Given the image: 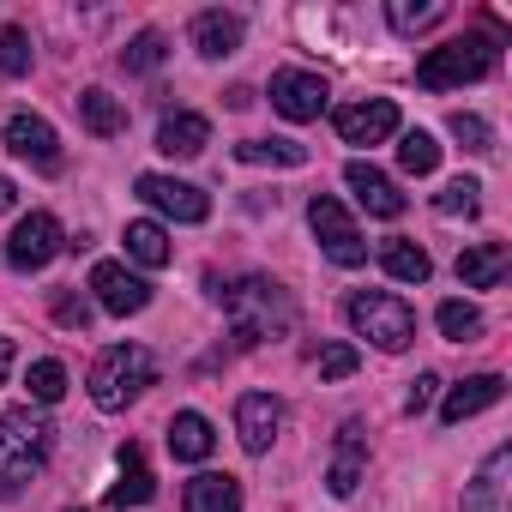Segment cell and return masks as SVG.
<instances>
[{
  "instance_id": "f35d334b",
  "label": "cell",
  "mask_w": 512,
  "mask_h": 512,
  "mask_svg": "<svg viewBox=\"0 0 512 512\" xmlns=\"http://www.w3.org/2000/svg\"><path fill=\"white\" fill-rule=\"evenodd\" d=\"M13 362H19V350H13V338H0V386H7V374H13Z\"/></svg>"
},
{
  "instance_id": "7402d4cb",
  "label": "cell",
  "mask_w": 512,
  "mask_h": 512,
  "mask_svg": "<svg viewBox=\"0 0 512 512\" xmlns=\"http://www.w3.org/2000/svg\"><path fill=\"white\" fill-rule=\"evenodd\" d=\"M121 241H127V260H133V266H145V272H163V266L175 260L169 229H163V223H151V217H133Z\"/></svg>"
},
{
  "instance_id": "44dd1931",
  "label": "cell",
  "mask_w": 512,
  "mask_h": 512,
  "mask_svg": "<svg viewBox=\"0 0 512 512\" xmlns=\"http://www.w3.org/2000/svg\"><path fill=\"white\" fill-rule=\"evenodd\" d=\"M241 37H247V25H241L235 13H217V7H211V13H199V19H193V49H199L205 61L235 55V49H241Z\"/></svg>"
},
{
  "instance_id": "4fadbf2b",
  "label": "cell",
  "mask_w": 512,
  "mask_h": 512,
  "mask_svg": "<svg viewBox=\"0 0 512 512\" xmlns=\"http://www.w3.org/2000/svg\"><path fill=\"white\" fill-rule=\"evenodd\" d=\"M278 428H284V404H278L272 392H241V398H235V434H241V446H247L253 458L272 452Z\"/></svg>"
},
{
  "instance_id": "484cf974",
  "label": "cell",
  "mask_w": 512,
  "mask_h": 512,
  "mask_svg": "<svg viewBox=\"0 0 512 512\" xmlns=\"http://www.w3.org/2000/svg\"><path fill=\"white\" fill-rule=\"evenodd\" d=\"M79 121H85L97 139L127 133V109H121V97H109L103 85H85V91H79Z\"/></svg>"
},
{
  "instance_id": "2e32d148",
  "label": "cell",
  "mask_w": 512,
  "mask_h": 512,
  "mask_svg": "<svg viewBox=\"0 0 512 512\" xmlns=\"http://www.w3.org/2000/svg\"><path fill=\"white\" fill-rule=\"evenodd\" d=\"M500 392H506V380H500V374H470V380L446 386V398H440V422H446V428H458V422L482 416L488 404H500Z\"/></svg>"
},
{
  "instance_id": "7a4b0ae2",
  "label": "cell",
  "mask_w": 512,
  "mask_h": 512,
  "mask_svg": "<svg viewBox=\"0 0 512 512\" xmlns=\"http://www.w3.org/2000/svg\"><path fill=\"white\" fill-rule=\"evenodd\" d=\"M49 446H55V428L37 404L0 410V500L25 494V482L49 464Z\"/></svg>"
},
{
  "instance_id": "d590c367",
  "label": "cell",
  "mask_w": 512,
  "mask_h": 512,
  "mask_svg": "<svg viewBox=\"0 0 512 512\" xmlns=\"http://www.w3.org/2000/svg\"><path fill=\"white\" fill-rule=\"evenodd\" d=\"M446 127H452V139H458L464 151H494V127H488L482 115H464V109H458Z\"/></svg>"
},
{
  "instance_id": "30bf717a",
  "label": "cell",
  "mask_w": 512,
  "mask_h": 512,
  "mask_svg": "<svg viewBox=\"0 0 512 512\" xmlns=\"http://www.w3.org/2000/svg\"><path fill=\"white\" fill-rule=\"evenodd\" d=\"M133 193H139L151 211L175 217V223H205V217H211V199H205L193 181H175V175H139Z\"/></svg>"
},
{
  "instance_id": "6da1fadb",
  "label": "cell",
  "mask_w": 512,
  "mask_h": 512,
  "mask_svg": "<svg viewBox=\"0 0 512 512\" xmlns=\"http://www.w3.org/2000/svg\"><path fill=\"white\" fill-rule=\"evenodd\" d=\"M217 302L229 314L235 344H247V350L266 338H290V326H296V302L278 278H241L235 290H217Z\"/></svg>"
},
{
  "instance_id": "3957f363",
  "label": "cell",
  "mask_w": 512,
  "mask_h": 512,
  "mask_svg": "<svg viewBox=\"0 0 512 512\" xmlns=\"http://www.w3.org/2000/svg\"><path fill=\"white\" fill-rule=\"evenodd\" d=\"M500 67V49L488 37H458V43H440L416 61V85L422 91H458V85H476Z\"/></svg>"
},
{
  "instance_id": "4dcf8cb0",
  "label": "cell",
  "mask_w": 512,
  "mask_h": 512,
  "mask_svg": "<svg viewBox=\"0 0 512 512\" xmlns=\"http://www.w3.org/2000/svg\"><path fill=\"white\" fill-rule=\"evenodd\" d=\"M163 61H169V37H163V31H139V37L121 49V67H127V73H157Z\"/></svg>"
},
{
  "instance_id": "ab89813d",
  "label": "cell",
  "mask_w": 512,
  "mask_h": 512,
  "mask_svg": "<svg viewBox=\"0 0 512 512\" xmlns=\"http://www.w3.org/2000/svg\"><path fill=\"white\" fill-rule=\"evenodd\" d=\"M67 512H79V506H67Z\"/></svg>"
},
{
  "instance_id": "83f0119b",
  "label": "cell",
  "mask_w": 512,
  "mask_h": 512,
  "mask_svg": "<svg viewBox=\"0 0 512 512\" xmlns=\"http://www.w3.org/2000/svg\"><path fill=\"white\" fill-rule=\"evenodd\" d=\"M440 19H446V0H392V7H386V25L398 37H416V31H428Z\"/></svg>"
},
{
  "instance_id": "ba28073f",
  "label": "cell",
  "mask_w": 512,
  "mask_h": 512,
  "mask_svg": "<svg viewBox=\"0 0 512 512\" xmlns=\"http://www.w3.org/2000/svg\"><path fill=\"white\" fill-rule=\"evenodd\" d=\"M91 296H97L103 314H121V320L151 308V284H145L139 272H127L121 260H97V266H91Z\"/></svg>"
},
{
  "instance_id": "7c38bea8",
  "label": "cell",
  "mask_w": 512,
  "mask_h": 512,
  "mask_svg": "<svg viewBox=\"0 0 512 512\" xmlns=\"http://www.w3.org/2000/svg\"><path fill=\"white\" fill-rule=\"evenodd\" d=\"M332 121H338V139H344V145H380V139H392V133H398V103H392V97L344 103Z\"/></svg>"
},
{
  "instance_id": "8d00e7d4",
  "label": "cell",
  "mask_w": 512,
  "mask_h": 512,
  "mask_svg": "<svg viewBox=\"0 0 512 512\" xmlns=\"http://www.w3.org/2000/svg\"><path fill=\"white\" fill-rule=\"evenodd\" d=\"M356 368H362L356 344H326V350H320V380H350Z\"/></svg>"
},
{
  "instance_id": "ac0fdd59",
  "label": "cell",
  "mask_w": 512,
  "mask_h": 512,
  "mask_svg": "<svg viewBox=\"0 0 512 512\" xmlns=\"http://www.w3.org/2000/svg\"><path fill=\"white\" fill-rule=\"evenodd\" d=\"M362 470H368V452H362V428H356V422H344V428H338V452H332V470H326V488H332L338 500H350V494H356V482H362Z\"/></svg>"
},
{
  "instance_id": "d6a6232c",
  "label": "cell",
  "mask_w": 512,
  "mask_h": 512,
  "mask_svg": "<svg viewBox=\"0 0 512 512\" xmlns=\"http://www.w3.org/2000/svg\"><path fill=\"white\" fill-rule=\"evenodd\" d=\"M476 205H482V181H470V175H458V181H446L434 193V211L440 217H470Z\"/></svg>"
},
{
  "instance_id": "5b68a950",
  "label": "cell",
  "mask_w": 512,
  "mask_h": 512,
  "mask_svg": "<svg viewBox=\"0 0 512 512\" xmlns=\"http://www.w3.org/2000/svg\"><path fill=\"white\" fill-rule=\"evenodd\" d=\"M145 386H157V362L139 344H115L91 362V404L97 410H127Z\"/></svg>"
},
{
  "instance_id": "9a60e30c",
  "label": "cell",
  "mask_w": 512,
  "mask_h": 512,
  "mask_svg": "<svg viewBox=\"0 0 512 512\" xmlns=\"http://www.w3.org/2000/svg\"><path fill=\"white\" fill-rule=\"evenodd\" d=\"M344 187L368 205V217H404V193H398V181L386 175V169H374V163H344Z\"/></svg>"
},
{
  "instance_id": "1f68e13d",
  "label": "cell",
  "mask_w": 512,
  "mask_h": 512,
  "mask_svg": "<svg viewBox=\"0 0 512 512\" xmlns=\"http://www.w3.org/2000/svg\"><path fill=\"white\" fill-rule=\"evenodd\" d=\"M25 386H31V404H37V410H43V404H61V398H67V368H61L55 356H43V362H31Z\"/></svg>"
},
{
  "instance_id": "5bb4252c",
  "label": "cell",
  "mask_w": 512,
  "mask_h": 512,
  "mask_svg": "<svg viewBox=\"0 0 512 512\" xmlns=\"http://www.w3.org/2000/svg\"><path fill=\"white\" fill-rule=\"evenodd\" d=\"M7 151H13L19 163H37V169H61V133H55L43 115H31V109H19V115L7 121Z\"/></svg>"
},
{
  "instance_id": "ffe728a7",
  "label": "cell",
  "mask_w": 512,
  "mask_h": 512,
  "mask_svg": "<svg viewBox=\"0 0 512 512\" xmlns=\"http://www.w3.org/2000/svg\"><path fill=\"white\" fill-rule=\"evenodd\" d=\"M181 512H241V482L217 476V470H199L181 488Z\"/></svg>"
},
{
  "instance_id": "e575fe53",
  "label": "cell",
  "mask_w": 512,
  "mask_h": 512,
  "mask_svg": "<svg viewBox=\"0 0 512 512\" xmlns=\"http://www.w3.org/2000/svg\"><path fill=\"white\" fill-rule=\"evenodd\" d=\"M55 320H61L67 332H85V326L97 320V302H91L85 290H61V296H55Z\"/></svg>"
},
{
  "instance_id": "d6986e66",
  "label": "cell",
  "mask_w": 512,
  "mask_h": 512,
  "mask_svg": "<svg viewBox=\"0 0 512 512\" xmlns=\"http://www.w3.org/2000/svg\"><path fill=\"white\" fill-rule=\"evenodd\" d=\"M151 494H157V482H151V470H145V452L127 440V446H121V476L109 482V494H103V500L127 512V506H151Z\"/></svg>"
},
{
  "instance_id": "8992f818",
  "label": "cell",
  "mask_w": 512,
  "mask_h": 512,
  "mask_svg": "<svg viewBox=\"0 0 512 512\" xmlns=\"http://www.w3.org/2000/svg\"><path fill=\"white\" fill-rule=\"evenodd\" d=\"M308 229H314V241H320V253H326L332 266L356 272V266L368 260V241H362L356 217H350L332 193H314V199H308Z\"/></svg>"
},
{
  "instance_id": "8fae6325",
  "label": "cell",
  "mask_w": 512,
  "mask_h": 512,
  "mask_svg": "<svg viewBox=\"0 0 512 512\" xmlns=\"http://www.w3.org/2000/svg\"><path fill=\"white\" fill-rule=\"evenodd\" d=\"M464 512H512V446H494L464 482Z\"/></svg>"
},
{
  "instance_id": "4316f807",
  "label": "cell",
  "mask_w": 512,
  "mask_h": 512,
  "mask_svg": "<svg viewBox=\"0 0 512 512\" xmlns=\"http://www.w3.org/2000/svg\"><path fill=\"white\" fill-rule=\"evenodd\" d=\"M235 157H241V163H278V169H302V163H308V145H296V139H241V145H235Z\"/></svg>"
},
{
  "instance_id": "f546056e",
  "label": "cell",
  "mask_w": 512,
  "mask_h": 512,
  "mask_svg": "<svg viewBox=\"0 0 512 512\" xmlns=\"http://www.w3.org/2000/svg\"><path fill=\"white\" fill-rule=\"evenodd\" d=\"M434 326H440V338H452V344H470V338H482V314L470 308V302H440L434 308Z\"/></svg>"
},
{
  "instance_id": "e0dca14e",
  "label": "cell",
  "mask_w": 512,
  "mask_h": 512,
  "mask_svg": "<svg viewBox=\"0 0 512 512\" xmlns=\"http://www.w3.org/2000/svg\"><path fill=\"white\" fill-rule=\"evenodd\" d=\"M205 145H211V121L205 115H193V109L163 115V127H157V151L163 157H199Z\"/></svg>"
},
{
  "instance_id": "603a6c76",
  "label": "cell",
  "mask_w": 512,
  "mask_h": 512,
  "mask_svg": "<svg viewBox=\"0 0 512 512\" xmlns=\"http://www.w3.org/2000/svg\"><path fill=\"white\" fill-rule=\"evenodd\" d=\"M506 278V247L500 241H470L458 253V284L464 290H494Z\"/></svg>"
},
{
  "instance_id": "9c48e42d",
  "label": "cell",
  "mask_w": 512,
  "mask_h": 512,
  "mask_svg": "<svg viewBox=\"0 0 512 512\" xmlns=\"http://www.w3.org/2000/svg\"><path fill=\"white\" fill-rule=\"evenodd\" d=\"M326 97H332V85H326L320 73H308V67L272 73V109H278L284 121H320Z\"/></svg>"
},
{
  "instance_id": "277c9868",
  "label": "cell",
  "mask_w": 512,
  "mask_h": 512,
  "mask_svg": "<svg viewBox=\"0 0 512 512\" xmlns=\"http://www.w3.org/2000/svg\"><path fill=\"white\" fill-rule=\"evenodd\" d=\"M344 314H350V326H356L374 350H386V356H398V350L416 344V314H410V302L392 296V290H356V296L344 302Z\"/></svg>"
},
{
  "instance_id": "52a82bcc",
  "label": "cell",
  "mask_w": 512,
  "mask_h": 512,
  "mask_svg": "<svg viewBox=\"0 0 512 512\" xmlns=\"http://www.w3.org/2000/svg\"><path fill=\"white\" fill-rule=\"evenodd\" d=\"M61 247H67L61 217H55V211H31V217H19L13 235H7V266H13V272H43Z\"/></svg>"
},
{
  "instance_id": "d4e9b609",
  "label": "cell",
  "mask_w": 512,
  "mask_h": 512,
  "mask_svg": "<svg viewBox=\"0 0 512 512\" xmlns=\"http://www.w3.org/2000/svg\"><path fill=\"white\" fill-rule=\"evenodd\" d=\"M211 446H217L211 422H205L199 410H175V422H169V452H175L181 464H205V458H211Z\"/></svg>"
},
{
  "instance_id": "cb8c5ba5",
  "label": "cell",
  "mask_w": 512,
  "mask_h": 512,
  "mask_svg": "<svg viewBox=\"0 0 512 512\" xmlns=\"http://www.w3.org/2000/svg\"><path fill=\"white\" fill-rule=\"evenodd\" d=\"M380 266H386V278H398V284H428V278H434L428 247L410 241V235H392V241L380 247Z\"/></svg>"
},
{
  "instance_id": "74e56055",
  "label": "cell",
  "mask_w": 512,
  "mask_h": 512,
  "mask_svg": "<svg viewBox=\"0 0 512 512\" xmlns=\"http://www.w3.org/2000/svg\"><path fill=\"white\" fill-rule=\"evenodd\" d=\"M434 392H440V374H416V380H410V398H404V410H410V416H422V410L434 404Z\"/></svg>"
},
{
  "instance_id": "836d02e7",
  "label": "cell",
  "mask_w": 512,
  "mask_h": 512,
  "mask_svg": "<svg viewBox=\"0 0 512 512\" xmlns=\"http://www.w3.org/2000/svg\"><path fill=\"white\" fill-rule=\"evenodd\" d=\"M19 73H31V37L19 25H7L0 31V79H19Z\"/></svg>"
},
{
  "instance_id": "f1b7e54d",
  "label": "cell",
  "mask_w": 512,
  "mask_h": 512,
  "mask_svg": "<svg viewBox=\"0 0 512 512\" xmlns=\"http://www.w3.org/2000/svg\"><path fill=\"white\" fill-rule=\"evenodd\" d=\"M398 163H404V175H434V169H440V145H434V133H422V127L398 133Z\"/></svg>"
}]
</instances>
